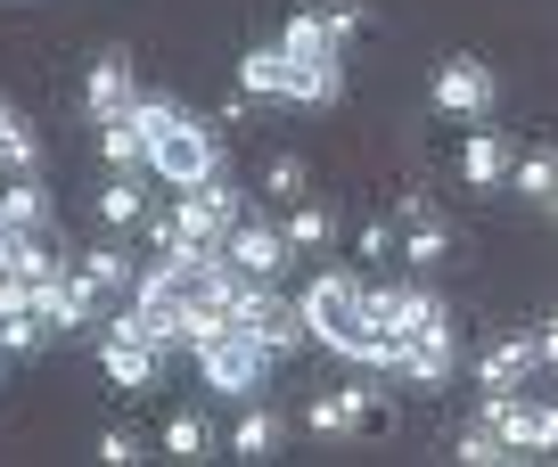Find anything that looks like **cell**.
<instances>
[{
  "label": "cell",
  "instance_id": "6da1fadb",
  "mask_svg": "<svg viewBox=\"0 0 558 467\" xmlns=\"http://www.w3.org/2000/svg\"><path fill=\"white\" fill-rule=\"evenodd\" d=\"M132 115H140V132H148V173H157L165 189H197V181L222 173V123L214 115H190V107L165 99V90H140Z\"/></svg>",
  "mask_w": 558,
  "mask_h": 467
},
{
  "label": "cell",
  "instance_id": "7a4b0ae2",
  "mask_svg": "<svg viewBox=\"0 0 558 467\" xmlns=\"http://www.w3.org/2000/svg\"><path fill=\"white\" fill-rule=\"evenodd\" d=\"M296 304H304L313 345L345 353V361H362V369L386 361V336H378V320H369V279H362V271H313Z\"/></svg>",
  "mask_w": 558,
  "mask_h": 467
},
{
  "label": "cell",
  "instance_id": "3957f363",
  "mask_svg": "<svg viewBox=\"0 0 558 467\" xmlns=\"http://www.w3.org/2000/svg\"><path fill=\"white\" fill-rule=\"evenodd\" d=\"M279 50H288V66L304 83V107L345 99V41L329 34V9H296V17L279 25Z\"/></svg>",
  "mask_w": 558,
  "mask_h": 467
},
{
  "label": "cell",
  "instance_id": "277c9868",
  "mask_svg": "<svg viewBox=\"0 0 558 467\" xmlns=\"http://www.w3.org/2000/svg\"><path fill=\"white\" fill-rule=\"evenodd\" d=\"M271 369H279V353L263 345V336H246L239 320H230L222 336H206V345H197V378H206L214 394H230V402H246Z\"/></svg>",
  "mask_w": 558,
  "mask_h": 467
},
{
  "label": "cell",
  "instance_id": "5b68a950",
  "mask_svg": "<svg viewBox=\"0 0 558 467\" xmlns=\"http://www.w3.org/2000/svg\"><path fill=\"white\" fill-rule=\"evenodd\" d=\"M246 336H263V345L279 353V361H296L304 345H313V329H304V304L296 295H279L271 279H246V295H239V311H230Z\"/></svg>",
  "mask_w": 558,
  "mask_h": 467
},
{
  "label": "cell",
  "instance_id": "8992f818",
  "mask_svg": "<svg viewBox=\"0 0 558 467\" xmlns=\"http://www.w3.org/2000/svg\"><path fill=\"white\" fill-rule=\"evenodd\" d=\"M173 222H181V246H230V230L246 222L239 181H230V173H214V181H197V189H181Z\"/></svg>",
  "mask_w": 558,
  "mask_h": 467
},
{
  "label": "cell",
  "instance_id": "52a82bcc",
  "mask_svg": "<svg viewBox=\"0 0 558 467\" xmlns=\"http://www.w3.org/2000/svg\"><path fill=\"white\" fill-rule=\"evenodd\" d=\"M386 378H402V385H452L460 378V329L452 320H436V329H418V336H402V345H386Z\"/></svg>",
  "mask_w": 558,
  "mask_h": 467
},
{
  "label": "cell",
  "instance_id": "ba28073f",
  "mask_svg": "<svg viewBox=\"0 0 558 467\" xmlns=\"http://www.w3.org/2000/svg\"><path fill=\"white\" fill-rule=\"evenodd\" d=\"M386 418V385H320L313 402H304V427L320 434V443H353V434H369Z\"/></svg>",
  "mask_w": 558,
  "mask_h": 467
},
{
  "label": "cell",
  "instance_id": "9c48e42d",
  "mask_svg": "<svg viewBox=\"0 0 558 467\" xmlns=\"http://www.w3.org/2000/svg\"><path fill=\"white\" fill-rule=\"evenodd\" d=\"M427 99H436V115H452V123H485L493 107H501V74H493L485 58H444L436 83H427Z\"/></svg>",
  "mask_w": 558,
  "mask_h": 467
},
{
  "label": "cell",
  "instance_id": "30bf717a",
  "mask_svg": "<svg viewBox=\"0 0 558 467\" xmlns=\"http://www.w3.org/2000/svg\"><path fill=\"white\" fill-rule=\"evenodd\" d=\"M369 320H378L386 345H402V336L436 329V320H452V311H444V295L427 287V279H402V287H369Z\"/></svg>",
  "mask_w": 558,
  "mask_h": 467
},
{
  "label": "cell",
  "instance_id": "8fae6325",
  "mask_svg": "<svg viewBox=\"0 0 558 467\" xmlns=\"http://www.w3.org/2000/svg\"><path fill=\"white\" fill-rule=\"evenodd\" d=\"M402 262L411 271H444L452 262V222L436 213L427 189H402Z\"/></svg>",
  "mask_w": 558,
  "mask_h": 467
},
{
  "label": "cell",
  "instance_id": "7c38bea8",
  "mask_svg": "<svg viewBox=\"0 0 558 467\" xmlns=\"http://www.w3.org/2000/svg\"><path fill=\"white\" fill-rule=\"evenodd\" d=\"M132 99H140L132 50H99V58H90V74H83V115L90 123H116V115H132Z\"/></svg>",
  "mask_w": 558,
  "mask_h": 467
},
{
  "label": "cell",
  "instance_id": "4fadbf2b",
  "mask_svg": "<svg viewBox=\"0 0 558 467\" xmlns=\"http://www.w3.org/2000/svg\"><path fill=\"white\" fill-rule=\"evenodd\" d=\"M99 369H107L116 394H148V385L165 378V345H148V336H132V329H107L99 336Z\"/></svg>",
  "mask_w": 558,
  "mask_h": 467
},
{
  "label": "cell",
  "instance_id": "5bb4252c",
  "mask_svg": "<svg viewBox=\"0 0 558 467\" xmlns=\"http://www.w3.org/2000/svg\"><path fill=\"white\" fill-rule=\"evenodd\" d=\"M230 262H239L246 279H279L288 271V255H296V246H288V222H255V213H246L239 230H230V246H222Z\"/></svg>",
  "mask_w": 558,
  "mask_h": 467
},
{
  "label": "cell",
  "instance_id": "9a60e30c",
  "mask_svg": "<svg viewBox=\"0 0 558 467\" xmlns=\"http://www.w3.org/2000/svg\"><path fill=\"white\" fill-rule=\"evenodd\" d=\"M542 369V336H493L485 353H476V385H485V394H509V385H525Z\"/></svg>",
  "mask_w": 558,
  "mask_h": 467
},
{
  "label": "cell",
  "instance_id": "2e32d148",
  "mask_svg": "<svg viewBox=\"0 0 558 467\" xmlns=\"http://www.w3.org/2000/svg\"><path fill=\"white\" fill-rule=\"evenodd\" d=\"M239 90L279 99V107H304V83H296V66H288V50H279V41H255V50L239 58Z\"/></svg>",
  "mask_w": 558,
  "mask_h": 467
},
{
  "label": "cell",
  "instance_id": "e0dca14e",
  "mask_svg": "<svg viewBox=\"0 0 558 467\" xmlns=\"http://www.w3.org/2000/svg\"><path fill=\"white\" fill-rule=\"evenodd\" d=\"M509 173H518V148H509V132L476 123L469 148H460V181H469V189H509Z\"/></svg>",
  "mask_w": 558,
  "mask_h": 467
},
{
  "label": "cell",
  "instance_id": "ac0fdd59",
  "mask_svg": "<svg viewBox=\"0 0 558 467\" xmlns=\"http://www.w3.org/2000/svg\"><path fill=\"white\" fill-rule=\"evenodd\" d=\"M279 443H288V418H279L271 402H246L239 427H230V459L263 467V459H279Z\"/></svg>",
  "mask_w": 558,
  "mask_h": 467
},
{
  "label": "cell",
  "instance_id": "d6986e66",
  "mask_svg": "<svg viewBox=\"0 0 558 467\" xmlns=\"http://www.w3.org/2000/svg\"><path fill=\"white\" fill-rule=\"evenodd\" d=\"M337 238H345V213H337L329 197H296V206H288V246H296V255H329Z\"/></svg>",
  "mask_w": 558,
  "mask_h": 467
},
{
  "label": "cell",
  "instance_id": "ffe728a7",
  "mask_svg": "<svg viewBox=\"0 0 558 467\" xmlns=\"http://www.w3.org/2000/svg\"><path fill=\"white\" fill-rule=\"evenodd\" d=\"M58 213H50V189H41V173H17L9 189H0V230L17 238V230H50Z\"/></svg>",
  "mask_w": 558,
  "mask_h": 467
},
{
  "label": "cell",
  "instance_id": "44dd1931",
  "mask_svg": "<svg viewBox=\"0 0 558 467\" xmlns=\"http://www.w3.org/2000/svg\"><path fill=\"white\" fill-rule=\"evenodd\" d=\"M74 271H83L90 287L107 295V304H123V295L140 287V262L123 255V246H83V255H74Z\"/></svg>",
  "mask_w": 558,
  "mask_h": 467
},
{
  "label": "cell",
  "instance_id": "7402d4cb",
  "mask_svg": "<svg viewBox=\"0 0 558 467\" xmlns=\"http://www.w3.org/2000/svg\"><path fill=\"white\" fill-rule=\"evenodd\" d=\"M99 156H107V173H148V132H140V115L99 123Z\"/></svg>",
  "mask_w": 558,
  "mask_h": 467
},
{
  "label": "cell",
  "instance_id": "603a6c76",
  "mask_svg": "<svg viewBox=\"0 0 558 467\" xmlns=\"http://www.w3.org/2000/svg\"><path fill=\"white\" fill-rule=\"evenodd\" d=\"M509 189H518L525 206H550V197H558V148H550V139L518 156V173H509Z\"/></svg>",
  "mask_w": 558,
  "mask_h": 467
},
{
  "label": "cell",
  "instance_id": "cb8c5ba5",
  "mask_svg": "<svg viewBox=\"0 0 558 467\" xmlns=\"http://www.w3.org/2000/svg\"><path fill=\"white\" fill-rule=\"evenodd\" d=\"M0 173H9V181H17V173H41V132L17 115V107L0 115Z\"/></svg>",
  "mask_w": 558,
  "mask_h": 467
},
{
  "label": "cell",
  "instance_id": "d4e9b609",
  "mask_svg": "<svg viewBox=\"0 0 558 467\" xmlns=\"http://www.w3.org/2000/svg\"><path fill=\"white\" fill-rule=\"evenodd\" d=\"M214 443H222V434H214V418H197V410H173V418H165V451H173L181 467L214 459Z\"/></svg>",
  "mask_w": 558,
  "mask_h": 467
},
{
  "label": "cell",
  "instance_id": "484cf974",
  "mask_svg": "<svg viewBox=\"0 0 558 467\" xmlns=\"http://www.w3.org/2000/svg\"><path fill=\"white\" fill-rule=\"evenodd\" d=\"M99 222L107 230H140V222H148V189H140V173H116L99 189Z\"/></svg>",
  "mask_w": 558,
  "mask_h": 467
},
{
  "label": "cell",
  "instance_id": "4316f807",
  "mask_svg": "<svg viewBox=\"0 0 558 467\" xmlns=\"http://www.w3.org/2000/svg\"><path fill=\"white\" fill-rule=\"evenodd\" d=\"M50 336H58V329L41 320V311H9V320H0V353H9V361H34Z\"/></svg>",
  "mask_w": 558,
  "mask_h": 467
},
{
  "label": "cell",
  "instance_id": "83f0119b",
  "mask_svg": "<svg viewBox=\"0 0 558 467\" xmlns=\"http://www.w3.org/2000/svg\"><path fill=\"white\" fill-rule=\"evenodd\" d=\"M304 181H313V164H304L296 148H279L271 164H263V197H279V206H296V197H313Z\"/></svg>",
  "mask_w": 558,
  "mask_h": 467
},
{
  "label": "cell",
  "instance_id": "f1b7e54d",
  "mask_svg": "<svg viewBox=\"0 0 558 467\" xmlns=\"http://www.w3.org/2000/svg\"><path fill=\"white\" fill-rule=\"evenodd\" d=\"M525 402H534V394H518V385H509V394H485V402H476V418H485V427L501 434L509 451H518V434H525ZM518 459H525V451H518Z\"/></svg>",
  "mask_w": 558,
  "mask_h": 467
},
{
  "label": "cell",
  "instance_id": "f546056e",
  "mask_svg": "<svg viewBox=\"0 0 558 467\" xmlns=\"http://www.w3.org/2000/svg\"><path fill=\"white\" fill-rule=\"evenodd\" d=\"M452 459H460V467H501V459H518V451H509L485 418H469V427H460V443H452Z\"/></svg>",
  "mask_w": 558,
  "mask_h": 467
},
{
  "label": "cell",
  "instance_id": "4dcf8cb0",
  "mask_svg": "<svg viewBox=\"0 0 558 467\" xmlns=\"http://www.w3.org/2000/svg\"><path fill=\"white\" fill-rule=\"evenodd\" d=\"M518 451H525V459H558V402H525Z\"/></svg>",
  "mask_w": 558,
  "mask_h": 467
},
{
  "label": "cell",
  "instance_id": "1f68e13d",
  "mask_svg": "<svg viewBox=\"0 0 558 467\" xmlns=\"http://www.w3.org/2000/svg\"><path fill=\"white\" fill-rule=\"evenodd\" d=\"M353 255H362V262H386V255H402V230L386 222V213H369V222L353 230Z\"/></svg>",
  "mask_w": 558,
  "mask_h": 467
},
{
  "label": "cell",
  "instance_id": "d6a6232c",
  "mask_svg": "<svg viewBox=\"0 0 558 467\" xmlns=\"http://www.w3.org/2000/svg\"><path fill=\"white\" fill-rule=\"evenodd\" d=\"M329 34L337 41H362L369 34V9H362V0H329Z\"/></svg>",
  "mask_w": 558,
  "mask_h": 467
},
{
  "label": "cell",
  "instance_id": "836d02e7",
  "mask_svg": "<svg viewBox=\"0 0 558 467\" xmlns=\"http://www.w3.org/2000/svg\"><path fill=\"white\" fill-rule=\"evenodd\" d=\"M99 459H107V467H132V459H148V451H140L132 427H107V434H99Z\"/></svg>",
  "mask_w": 558,
  "mask_h": 467
},
{
  "label": "cell",
  "instance_id": "e575fe53",
  "mask_svg": "<svg viewBox=\"0 0 558 467\" xmlns=\"http://www.w3.org/2000/svg\"><path fill=\"white\" fill-rule=\"evenodd\" d=\"M140 238H148V255H181V222H173V213H148Z\"/></svg>",
  "mask_w": 558,
  "mask_h": 467
},
{
  "label": "cell",
  "instance_id": "d590c367",
  "mask_svg": "<svg viewBox=\"0 0 558 467\" xmlns=\"http://www.w3.org/2000/svg\"><path fill=\"white\" fill-rule=\"evenodd\" d=\"M255 107H263V99H255V90H230V99H222V107H214V123H222V132H239V123H246V115H255Z\"/></svg>",
  "mask_w": 558,
  "mask_h": 467
},
{
  "label": "cell",
  "instance_id": "8d00e7d4",
  "mask_svg": "<svg viewBox=\"0 0 558 467\" xmlns=\"http://www.w3.org/2000/svg\"><path fill=\"white\" fill-rule=\"evenodd\" d=\"M542 369H558V311L542 320Z\"/></svg>",
  "mask_w": 558,
  "mask_h": 467
},
{
  "label": "cell",
  "instance_id": "74e56055",
  "mask_svg": "<svg viewBox=\"0 0 558 467\" xmlns=\"http://www.w3.org/2000/svg\"><path fill=\"white\" fill-rule=\"evenodd\" d=\"M0 271H9V230H0Z\"/></svg>",
  "mask_w": 558,
  "mask_h": 467
},
{
  "label": "cell",
  "instance_id": "f35d334b",
  "mask_svg": "<svg viewBox=\"0 0 558 467\" xmlns=\"http://www.w3.org/2000/svg\"><path fill=\"white\" fill-rule=\"evenodd\" d=\"M542 213H550V230H558V197H550V206H542Z\"/></svg>",
  "mask_w": 558,
  "mask_h": 467
},
{
  "label": "cell",
  "instance_id": "ab89813d",
  "mask_svg": "<svg viewBox=\"0 0 558 467\" xmlns=\"http://www.w3.org/2000/svg\"><path fill=\"white\" fill-rule=\"evenodd\" d=\"M0 369H9V353H0Z\"/></svg>",
  "mask_w": 558,
  "mask_h": 467
},
{
  "label": "cell",
  "instance_id": "60d3db41",
  "mask_svg": "<svg viewBox=\"0 0 558 467\" xmlns=\"http://www.w3.org/2000/svg\"><path fill=\"white\" fill-rule=\"evenodd\" d=\"M0 115H9V99H0Z\"/></svg>",
  "mask_w": 558,
  "mask_h": 467
}]
</instances>
